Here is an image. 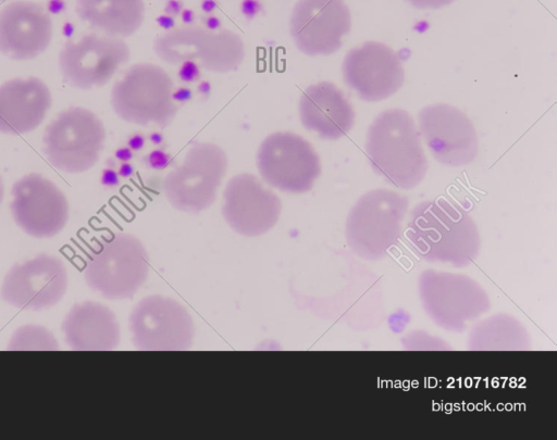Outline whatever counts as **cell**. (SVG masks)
<instances>
[{
	"mask_svg": "<svg viewBox=\"0 0 557 440\" xmlns=\"http://www.w3.org/2000/svg\"><path fill=\"white\" fill-rule=\"evenodd\" d=\"M51 102L49 88L37 77L7 80L0 86V133L22 135L36 129Z\"/></svg>",
	"mask_w": 557,
	"mask_h": 440,
	"instance_id": "20",
	"label": "cell"
},
{
	"mask_svg": "<svg viewBox=\"0 0 557 440\" xmlns=\"http://www.w3.org/2000/svg\"><path fill=\"white\" fill-rule=\"evenodd\" d=\"M44 153L48 162L65 173H83L99 160L106 130L90 110L72 106L60 112L44 133Z\"/></svg>",
	"mask_w": 557,
	"mask_h": 440,
	"instance_id": "7",
	"label": "cell"
},
{
	"mask_svg": "<svg viewBox=\"0 0 557 440\" xmlns=\"http://www.w3.org/2000/svg\"><path fill=\"white\" fill-rule=\"evenodd\" d=\"M128 327L133 344L144 351L188 350L195 335L188 311L176 300L158 294L136 304Z\"/></svg>",
	"mask_w": 557,
	"mask_h": 440,
	"instance_id": "11",
	"label": "cell"
},
{
	"mask_svg": "<svg viewBox=\"0 0 557 440\" xmlns=\"http://www.w3.org/2000/svg\"><path fill=\"white\" fill-rule=\"evenodd\" d=\"M409 202L387 190H371L359 198L346 219L349 249L363 260L384 257L397 244Z\"/></svg>",
	"mask_w": 557,
	"mask_h": 440,
	"instance_id": "4",
	"label": "cell"
},
{
	"mask_svg": "<svg viewBox=\"0 0 557 440\" xmlns=\"http://www.w3.org/2000/svg\"><path fill=\"white\" fill-rule=\"evenodd\" d=\"M468 347L471 350H524L530 347V337L515 317L498 314L471 329Z\"/></svg>",
	"mask_w": 557,
	"mask_h": 440,
	"instance_id": "24",
	"label": "cell"
},
{
	"mask_svg": "<svg viewBox=\"0 0 557 440\" xmlns=\"http://www.w3.org/2000/svg\"><path fill=\"white\" fill-rule=\"evenodd\" d=\"M55 337L39 325H24L16 329L11 337L8 349L14 351H51L58 350Z\"/></svg>",
	"mask_w": 557,
	"mask_h": 440,
	"instance_id": "25",
	"label": "cell"
},
{
	"mask_svg": "<svg viewBox=\"0 0 557 440\" xmlns=\"http://www.w3.org/2000/svg\"><path fill=\"white\" fill-rule=\"evenodd\" d=\"M11 212L15 223L29 236L49 238L69 219L64 193L48 178L30 173L12 186Z\"/></svg>",
	"mask_w": 557,
	"mask_h": 440,
	"instance_id": "14",
	"label": "cell"
},
{
	"mask_svg": "<svg viewBox=\"0 0 557 440\" xmlns=\"http://www.w3.org/2000/svg\"><path fill=\"white\" fill-rule=\"evenodd\" d=\"M75 11L91 28L119 38L136 33L145 18L144 0H76Z\"/></svg>",
	"mask_w": 557,
	"mask_h": 440,
	"instance_id": "23",
	"label": "cell"
},
{
	"mask_svg": "<svg viewBox=\"0 0 557 440\" xmlns=\"http://www.w3.org/2000/svg\"><path fill=\"white\" fill-rule=\"evenodd\" d=\"M350 26V11L344 0H298L289 20L297 49L311 56L336 52Z\"/></svg>",
	"mask_w": 557,
	"mask_h": 440,
	"instance_id": "15",
	"label": "cell"
},
{
	"mask_svg": "<svg viewBox=\"0 0 557 440\" xmlns=\"http://www.w3.org/2000/svg\"><path fill=\"white\" fill-rule=\"evenodd\" d=\"M52 21L45 9L30 1H13L0 11V52L26 61L35 59L49 46Z\"/></svg>",
	"mask_w": 557,
	"mask_h": 440,
	"instance_id": "19",
	"label": "cell"
},
{
	"mask_svg": "<svg viewBox=\"0 0 557 440\" xmlns=\"http://www.w3.org/2000/svg\"><path fill=\"white\" fill-rule=\"evenodd\" d=\"M298 110L302 126L315 131L322 139L342 138L355 122L351 103L330 81L307 87L300 96Z\"/></svg>",
	"mask_w": 557,
	"mask_h": 440,
	"instance_id": "21",
	"label": "cell"
},
{
	"mask_svg": "<svg viewBox=\"0 0 557 440\" xmlns=\"http://www.w3.org/2000/svg\"><path fill=\"white\" fill-rule=\"evenodd\" d=\"M129 56L122 38L90 33L63 45L59 67L66 84L86 90L106 85Z\"/></svg>",
	"mask_w": 557,
	"mask_h": 440,
	"instance_id": "12",
	"label": "cell"
},
{
	"mask_svg": "<svg viewBox=\"0 0 557 440\" xmlns=\"http://www.w3.org/2000/svg\"><path fill=\"white\" fill-rule=\"evenodd\" d=\"M111 104L121 120L141 126L165 127L177 111L171 76L152 63L128 67L112 87Z\"/></svg>",
	"mask_w": 557,
	"mask_h": 440,
	"instance_id": "5",
	"label": "cell"
},
{
	"mask_svg": "<svg viewBox=\"0 0 557 440\" xmlns=\"http://www.w3.org/2000/svg\"><path fill=\"white\" fill-rule=\"evenodd\" d=\"M67 285V271L62 260L38 254L11 267L3 279L1 296L14 307L41 311L61 301Z\"/></svg>",
	"mask_w": 557,
	"mask_h": 440,
	"instance_id": "13",
	"label": "cell"
},
{
	"mask_svg": "<svg viewBox=\"0 0 557 440\" xmlns=\"http://www.w3.org/2000/svg\"><path fill=\"white\" fill-rule=\"evenodd\" d=\"M281 212L278 196L253 174L240 173L226 183L222 215L237 234L261 236L275 226Z\"/></svg>",
	"mask_w": 557,
	"mask_h": 440,
	"instance_id": "17",
	"label": "cell"
},
{
	"mask_svg": "<svg viewBox=\"0 0 557 440\" xmlns=\"http://www.w3.org/2000/svg\"><path fill=\"white\" fill-rule=\"evenodd\" d=\"M153 50L168 64L191 61L213 73L236 71L245 58V45L237 33L202 26L170 29L154 39Z\"/></svg>",
	"mask_w": 557,
	"mask_h": 440,
	"instance_id": "6",
	"label": "cell"
},
{
	"mask_svg": "<svg viewBox=\"0 0 557 440\" xmlns=\"http://www.w3.org/2000/svg\"><path fill=\"white\" fill-rule=\"evenodd\" d=\"M366 152L372 168L398 188L411 189L425 176L428 160L414 121L405 110L388 109L374 118Z\"/></svg>",
	"mask_w": 557,
	"mask_h": 440,
	"instance_id": "2",
	"label": "cell"
},
{
	"mask_svg": "<svg viewBox=\"0 0 557 440\" xmlns=\"http://www.w3.org/2000/svg\"><path fill=\"white\" fill-rule=\"evenodd\" d=\"M418 118L420 135L441 164L463 166L478 155L475 128L458 108L445 103L428 105L419 112Z\"/></svg>",
	"mask_w": 557,
	"mask_h": 440,
	"instance_id": "16",
	"label": "cell"
},
{
	"mask_svg": "<svg viewBox=\"0 0 557 440\" xmlns=\"http://www.w3.org/2000/svg\"><path fill=\"white\" fill-rule=\"evenodd\" d=\"M422 306L430 318L449 331H462L490 310V299L472 278L425 271L419 279Z\"/></svg>",
	"mask_w": 557,
	"mask_h": 440,
	"instance_id": "9",
	"label": "cell"
},
{
	"mask_svg": "<svg viewBox=\"0 0 557 440\" xmlns=\"http://www.w3.org/2000/svg\"><path fill=\"white\" fill-rule=\"evenodd\" d=\"M180 76L184 80H193L198 76V66L195 62H184Z\"/></svg>",
	"mask_w": 557,
	"mask_h": 440,
	"instance_id": "27",
	"label": "cell"
},
{
	"mask_svg": "<svg viewBox=\"0 0 557 440\" xmlns=\"http://www.w3.org/2000/svg\"><path fill=\"white\" fill-rule=\"evenodd\" d=\"M406 238L420 259L457 267L472 263L480 250V234L470 214L445 199L414 205Z\"/></svg>",
	"mask_w": 557,
	"mask_h": 440,
	"instance_id": "1",
	"label": "cell"
},
{
	"mask_svg": "<svg viewBox=\"0 0 557 440\" xmlns=\"http://www.w3.org/2000/svg\"><path fill=\"white\" fill-rule=\"evenodd\" d=\"M62 331L66 344L78 351H109L120 342L114 313L92 301L75 304L62 322Z\"/></svg>",
	"mask_w": 557,
	"mask_h": 440,
	"instance_id": "22",
	"label": "cell"
},
{
	"mask_svg": "<svg viewBox=\"0 0 557 440\" xmlns=\"http://www.w3.org/2000/svg\"><path fill=\"white\" fill-rule=\"evenodd\" d=\"M228 159L224 150L212 142H196L183 163L169 172L163 191L176 210L198 213L212 205L226 174Z\"/></svg>",
	"mask_w": 557,
	"mask_h": 440,
	"instance_id": "8",
	"label": "cell"
},
{
	"mask_svg": "<svg viewBox=\"0 0 557 440\" xmlns=\"http://www.w3.org/2000/svg\"><path fill=\"white\" fill-rule=\"evenodd\" d=\"M3 193H4V188H3L2 178L0 176V204H1L2 199H3Z\"/></svg>",
	"mask_w": 557,
	"mask_h": 440,
	"instance_id": "28",
	"label": "cell"
},
{
	"mask_svg": "<svg viewBox=\"0 0 557 440\" xmlns=\"http://www.w3.org/2000/svg\"><path fill=\"white\" fill-rule=\"evenodd\" d=\"M417 9H440L456 0H405Z\"/></svg>",
	"mask_w": 557,
	"mask_h": 440,
	"instance_id": "26",
	"label": "cell"
},
{
	"mask_svg": "<svg viewBox=\"0 0 557 440\" xmlns=\"http://www.w3.org/2000/svg\"><path fill=\"white\" fill-rule=\"evenodd\" d=\"M257 168L267 185L288 193H304L321 174L320 158L312 144L290 131L267 136L257 151Z\"/></svg>",
	"mask_w": 557,
	"mask_h": 440,
	"instance_id": "10",
	"label": "cell"
},
{
	"mask_svg": "<svg viewBox=\"0 0 557 440\" xmlns=\"http://www.w3.org/2000/svg\"><path fill=\"white\" fill-rule=\"evenodd\" d=\"M346 85L356 90L364 101H381L404 84L405 72L399 55L388 46L367 41L349 50L343 65Z\"/></svg>",
	"mask_w": 557,
	"mask_h": 440,
	"instance_id": "18",
	"label": "cell"
},
{
	"mask_svg": "<svg viewBox=\"0 0 557 440\" xmlns=\"http://www.w3.org/2000/svg\"><path fill=\"white\" fill-rule=\"evenodd\" d=\"M149 257L143 242L132 234L104 237L87 253L83 276L90 289L111 300L127 299L144 285Z\"/></svg>",
	"mask_w": 557,
	"mask_h": 440,
	"instance_id": "3",
	"label": "cell"
}]
</instances>
